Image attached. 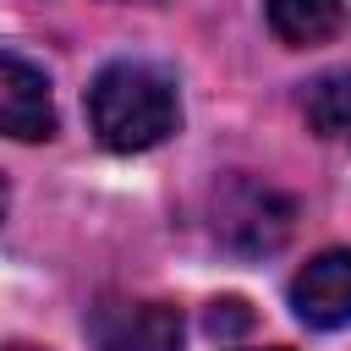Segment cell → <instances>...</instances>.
Returning <instances> with one entry per match:
<instances>
[{"mask_svg":"<svg viewBox=\"0 0 351 351\" xmlns=\"http://www.w3.org/2000/svg\"><path fill=\"white\" fill-rule=\"evenodd\" d=\"M88 126L115 154L159 148L181 126V93L176 82L148 60H115L88 82Z\"/></svg>","mask_w":351,"mask_h":351,"instance_id":"6da1fadb","label":"cell"},{"mask_svg":"<svg viewBox=\"0 0 351 351\" xmlns=\"http://www.w3.org/2000/svg\"><path fill=\"white\" fill-rule=\"evenodd\" d=\"M296 230V203L258 181V176H225L214 186V236L230 247V252H247V258H263V252H280Z\"/></svg>","mask_w":351,"mask_h":351,"instance_id":"7a4b0ae2","label":"cell"},{"mask_svg":"<svg viewBox=\"0 0 351 351\" xmlns=\"http://www.w3.org/2000/svg\"><path fill=\"white\" fill-rule=\"evenodd\" d=\"M93 351H181V313L170 302H99L88 313Z\"/></svg>","mask_w":351,"mask_h":351,"instance_id":"3957f363","label":"cell"},{"mask_svg":"<svg viewBox=\"0 0 351 351\" xmlns=\"http://www.w3.org/2000/svg\"><path fill=\"white\" fill-rule=\"evenodd\" d=\"M291 307L307 329H346L351 324V247H329L307 258L291 280Z\"/></svg>","mask_w":351,"mask_h":351,"instance_id":"277c9868","label":"cell"},{"mask_svg":"<svg viewBox=\"0 0 351 351\" xmlns=\"http://www.w3.org/2000/svg\"><path fill=\"white\" fill-rule=\"evenodd\" d=\"M0 126L16 143H38L55 137V99H49V77L22 60L16 49L0 55Z\"/></svg>","mask_w":351,"mask_h":351,"instance_id":"5b68a950","label":"cell"},{"mask_svg":"<svg viewBox=\"0 0 351 351\" xmlns=\"http://www.w3.org/2000/svg\"><path fill=\"white\" fill-rule=\"evenodd\" d=\"M351 22L346 0H269V27L280 44L291 49H313V44H329L340 38Z\"/></svg>","mask_w":351,"mask_h":351,"instance_id":"8992f818","label":"cell"},{"mask_svg":"<svg viewBox=\"0 0 351 351\" xmlns=\"http://www.w3.org/2000/svg\"><path fill=\"white\" fill-rule=\"evenodd\" d=\"M302 115L324 143H346L351 148V71L313 77L307 93H302Z\"/></svg>","mask_w":351,"mask_h":351,"instance_id":"52a82bcc","label":"cell"},{"mask_svg":"<svg viewBox=\"0 0 351 351\" xmlns=\"http://www.w3.org/2000/svg\"><path fill=\"white\" fill-rule=\"evenodd\" d=\"M241 329H252V307H247L241 296H219V302H208V335L230 340V335H241Z\"/></svg>","mask_w":351,"mask_h":351,"instance_id":"ba28073f","label":"cell"},{"mask_svg":"<svg viewBox=\"0 0 351 351\" xmlns=\"http://www.w3.org/2000/svg\"><path fill=\"white\" fill-rule=\"evenodd\" d=\"M5 351H38V346H22V340H16V346H5Z\"/></svg>","mask_w":351,"mask_h":351,"instance_id":"9c48e42d","label":"cell"},{"mask_svg":"<svg viewBox=\"0 0 351 351\" xmlns=\"http://www.w3.org/2000/svg\"><path fill=\"white\" fill-rule=\"evenodd\" d=\"M269 351H285V346H269Z\"/></svg>","mask_w":351,"mask_h":351,"instance_id":"30bf717a","label":"cell"}]
</instances>
